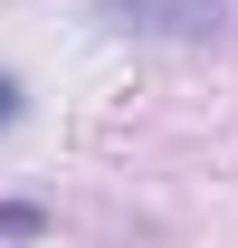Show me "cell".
<instances>
[{
	"label": "cell",
	"instance_id": "6da1fadb",
	"mask_svg": "<svg viewBox=\"0 0 238 248\" xmlns=\"http://www.w3.org/2000/svg\"><path fill=\"white\" fill-rule=\"evenodd\" d=\"M115 38H162V48H209L229 29V0H95Z\"/></svg>",
	"mask_w": 238,
	"mask_h": 248
},
{
	"label": "cell",
	"instance_id": "7a4b0ae2",
	"mask_svg": "<svg viewBox=\"0 0 238 248\" xmlns=\"http://www.w3.org/2000/svg\"><path fill=\"white\" fill-rule=\"evenodd\" d=\"M38 229H48V219H38V201H10V210H0V239H38Z\"/></svg>",
	"mask_w": 238,
	"mask_h": 248
},
{
	"label": "cell",
	"instance_id": "3957f363",
	"mask_svg": "<svg viewBox=\"0 0 238 248\" xmlns=\"http://www.w3.org/2000/svg\"><path fill=\"white\" fill-rule=\"evenodd\" d=\"M19 124V77H0V134Z\"/></svg>",
	"mask_w": 238,
	"mask_h": 248
}]
</instances>
